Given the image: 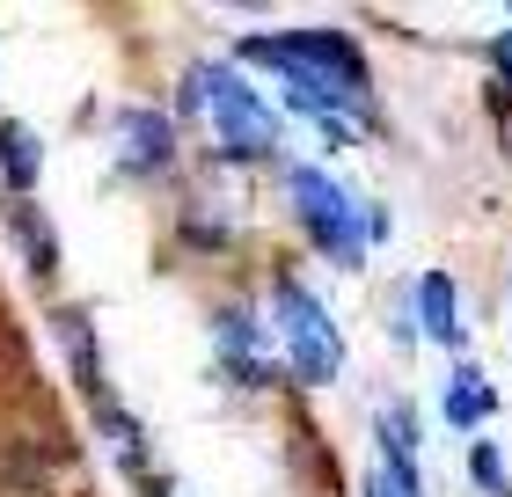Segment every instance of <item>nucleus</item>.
<instances>
[{
  "mask_svg": "<svg viewBox=\"0 0 512 497\" xmlns=\"http://www.w3.org/2000/svg\"><path fill=\"white\" fill-rule=\"evenodd\" d=\"M469 468H476V483L491 490V497H512V483H505V461H498V446H476V454H469Z\"/></svg>",
  "mask_w": 512,
  "mask_h": 497,
  "instance_id": "nucleus-12",
  "label": "nucleus"
},
{
  "mask_svg": "<svg viewBox=\"0 0 512 497\" xmlns=\"http://www.w3.org/2000/svg\"><path fill=\"white\" fill-rule=\"evenodd\" d=\"M271 300H278L271 315H278V337H286V366H293L308 388H330L337 373H344V337H337L330 307L300 286V278H278Z\"/></svg>",
  "mask_w": 512,
  "mask_h": 497,
  "instance_id": "nucleus-4",
  "label": "nucleus"
},
{
  "mask_svg": "<svg viewBox=\"0 0 512 497\" xmlns=\"http://www.w3.org/2000/svg\"><path fill=\"white\" fill-rule=\"evenodd\" d=\"M0 169H8L15 198H30V183H37V132L30 125H0Z\"/></svg>",
  "mask_w": 512,
  "mask_h": 497,
  "instance_id": "nucleus-11",
  "label": "nucleus"
},
{
  "mask_svg": "<svg viewBox=\"0 0 512 497\" xmlns=\"http://www.w3.org/2000/svg\"><path fill=\"white\" fill-rule=\"evenodd\" d=\"M286 191H293V212H300V227L315 234V249L330 256V264L344 271H359V256H366V234H381V212H359V198L344 191L337 176H322V169H286Z\"/></svg>",
  "mask_w": 512,
  "mask_h": 497,
  "instance_id": "nucleus-2",
  "label": "nucleus"
},
{
  "mask_svg": "<svg viewBox=\"0 0 512 497\" xmlns=\"http://www.w3.org/2000/svg\"><path fill=\"white\" fill-rule=\"evenodd\" d=\"M176 161V125L161 110H125L118 117V169L125 176H161Z\"/></svg>",
  "mask_w": 512,
  "mask_h": 497,
  "instance_id": "nucleus-5",
  "label": "nucleus"
},
{
  "mask_svg": "<svg viewBox=\"0 0 512 497\" xmlns=\"http://www.w3.org/2000/svg\"><path fill=\"white\" fill-rule=\"evenodd\" d=\"M191 103L213 117L220 154L256 161V154H271V147H278V117H271V103L256 96V88L235 74V66H198V74H191Z\"/></svg>",
  "mask_w": 512,
  "mask_h": 497,
  "instance_id": "nucleus-3",
  "label": "nucleus"
},
{
  "mask_svg": "<svg viewBox=\"0 0 512 497\" xmlns=\"http://www.w3.org/2000/svg\"><path fill=\"white\" fill-rule=\"evenodd\" d=\"M491 66H498V74H505V81H512V30H505V37H498V44H491Z\"/></svg>",
  "mask_w": 512,
  "mask_h": 497,
  "instance_id": "nucleus-14",
  "label": "nucleus"
},
{
  "mask_svg": "<svg viewBox=\"0 0 512 497\" xmlns=\"http://www.w3.org/2000/svg\"><path fill=\"white\" fill-rule=\"evenodd\" d=\"M491 410H498L491 381H483L476 366H454V381H447V424H483Z\"/></svg>",
  "mask_w": 512,
  "mask_h": 497,
  "instance_id": "nucleus-10",
  "label": "nucleus"
},
{
  "mask_svg": "<svg viewBox=\"0 0 512 497\" xmlns=\"http://www.w3.org/2000/svg\"><path fill=\"white\" fill-rule=\"evenodd\" d=\"M242 59L256 66H278V81L293 96H344V103H366V59L352 37L337 30H286V37H249Z\"/></svg>",
  "mask_w": 512,
  "mask_h": 497,
  "instance_id": "nucleus-1",
  "label": "nucleus"
},
{
  "mask_svg": "<svg viewBox=\"0 0 512 497\" xmlns=\"http://www.w3.org/2000/svg\"><path fill=\"white\" fill-rule=\"evenodd\" d=\"M366 497H417V476H403V468H374V476H366Z\"/></svg>",
  "mask_w": 512,
  "mask_h": 497,
  "instance_id": "nucleus-13",
  "label": "nucleus"
},
{
  "mask_svg": "<svg viewBox=\"0 0 512 497\" xmlns=\"http://www.w3.org/2000/svg\"><path fill=\"white\" fill-rule=\"evenodd\" d=\"M8 227H15L22 264H30V271H52V264H59V242H52V227H44V212H37L30 198H15V191H8Z\"/></svg>",
  "mask_w": 512,
  "mask_h": 497,
  "instance_id": "nucleus-8",
  "label": "nucleus"
},
{
  "mask_svg": "<svg viewBox=\"0 0 512 497\" xmlns=\"http://www.w3.org/2000/svg\"><path fill=\"white\" fill-rule=\"evenodd\" d=\"M59 337H66V359H74V381L103 402V359H96V337H88V315H81V307H66V315H59Z\"/></svg>",
  "mask_w": 512,
  "mask_h": 497,
  "instance_id": "nucleus-9",
  "label": "nucleus"
},
{
  "mask_svg": "<svg viewBox=\"0 0 512 497\" xmlns=\"http://www.w3.org/2000/svg\"><path fill=\"white\" fill-rule=\"evenodd\" d=\"M213 337H220V359L227 373H242V381H264V337H256V315L249 307H220V322H213Z\"/></svg>",
  "mask_w": 512,
  "mask_h": 497,
  "instance_id": "nucleus-6",
  "label": "nucleus"
},
{
  "mask_svg": "<svg viewBox=\"0 0 512 497\" xmlns=\"http://www.w3.org/2000/svg\"><path fill=\"white\" fill-rule=\"evenodd\" d=\"M417 329H425L432 344L461 351V315H454V278H447V271H425V278H417Z\"/></svg>",
  "mask_w": 512,
  "mask_h": 497,
  "instance_id": "nucleus-7",
  "label": "nucleus"
}]
</instances>
